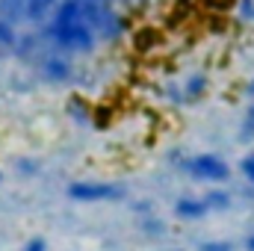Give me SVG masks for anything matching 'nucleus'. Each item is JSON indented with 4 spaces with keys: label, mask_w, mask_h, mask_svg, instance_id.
Returning <instances> with one entry per match:
<instances>
[{
    "label": "nucleus",
    "mask_w": 254,
    "mask_h": 251,
    "mask_svg": "<svg viewBox=\"0 0 254 251\" xmlns=\"http://www.w3.org/2000/svg\"><path fill=\"white\" fill-rule=\"evenodd\" d=\"M48 33L57 48L71 54H86L95 48V27L86 15L83 0H60L57 9L51 12Z\"/></svg>",
    "instance_id": "nucleus-1"
},
{
    "label": "nucleus",
    "mask_w": 254,
    "mask_h": 251,
    "mask_svg": "<svg viewBox=\"0 0 254 251\" xmlns=\"http://www.w3.org/2000/svg\"><path fill=\"white\" fill-rule=\"evenodd\" d=\"M65 195L71 201H80V204H104V201L122 198L125 189L116 184H104V181H74V184H68Z\"/></svg>",
    "instance_id": "nucleus-2"
},
{
    "label": "nucleus",
    "mask_w": 254,
    "mask_h": 251,
    "mask_svg": "<svg viewBox=\"0 0 254 251\" xmlns=\"http://www.w3.org/2000/svg\"><path fill=\"white\" fill-rule=\"evenodd\" d=\"M184 169L195 181H204V184H225L231 178V166L216 154H195L184 163Z\"/></svg>",
    "instance_id": "nucleus-3"
},
{
    "label": "nucleus",
    "mask_w": 254,
    "mask_h": 251,
    "mask_svg": "<svg viewBox=\"0 0 254 251\" xmlns=\"http://www.w3.org/2000/svg\"><path fill=\"white\" fill-rule=\"evenodd\" d=\"M42 74H45V80H51V83H65V80L71 77V63H68L65 57H48V60L42 63Z\"/></svg>",
    "instance_id": "nucleus-4"
},
{
    "label": "nucleus",
    "mask_w": 254,
    "mask_h": 251,
    "mask_svg": "<svg viewBox=\"0 0 254 251\" xmlns=\"http://www.w3.org/2000/svg\"><path fill=\"white\" fill-rule=\"evenodd\" d=\"M207 213H210V207H207L204 198H181L178 201V216L181 219H201Z\"/></svg>",
    "instance_id": "nucleus-5"
},
{
    "label": "nucleus",
    "mask_w": 254,
    "mask_h": 251,
    "mask_svg": "<svg viewBox=\"0 0 254 251\" xmlns=\"http://www.w3.org/2000/svg\"><path fill=\"white\" fill-rule=\"evenodd\" d=\"M54 6H57V0H24V18L42 21L45 15H51Z\"/></svg>",
    "instance_id": "nucleus-6"
},
{
    "label": "nucleus",
    "mask_w": 254,
    "mask_h": 251,
    "mask_svg": "<svg viewBox=\"0 0 254 251\" xmlns=\"http://www.w3.org/2000/svg\"><path fill=\"white\" fill-rule=\"evenodd\" d=\"M15 39H18V36H15V24H9V21L0 18V48L9 51V48L15 45Z\"/></svg>",
    "instance_id": "nucleus-7"
},
{
    "label": "nucleus",
    "mask_w": 254,
    "mask_h": 251,
    "mask_svg": "<svg viewBox=\"0 0 254 251\" xmlns=\"http://www.w3.org/2000/svg\"><path fill=\"white\" fill-rule=\"evenodd\" d=\"M240 130H243V139H254V104L246 110V116H243V125H240Z\"/></svg>",
    "instance_id": "nucleus-8"
},
{
    "label": "nucleus",
    "mask_w": 254,
    "mask_h": 251,
    "mask_svg": "<svg viewBox=\"0 0 254 251\" xmlns=\"http://www.w3.org/2000/svg\"><path fill=\"white\" fill-rule=\"evenodd\" d=\"M240 172L246 175V181H249V184H254V151L243 160V163H240Z\"/></svg>",
    "instance_id": "nucleus-9"
},
{
    "label": "nucleus",
    "mask_w": 254,
    "mask_h": 251,
    "mask_svg": "<svg viewBox=\"0 0 254 251\" xmlns=\"http://www.w3.org/2000/svg\"><path fill=\"white\" fill-rule=\"evenodd\" d=\"M24 251H48V240L45 237H33L24 243Z\"/></svg>",
    "instance_id": "nucleus-10"
},
{
    "label": "nucleus",
    "mask_w": 254,
    "mask_h": 251,
    "mask_svg": "<svg viewBox=\"0 0 254 251\" xmlns=\"http://www.w3.org/2000/svg\"><path fill=\"white\" fill-rule=\"evenodd\" d=\"M201 251H234V243H207Z\"/></svg>",
    "instance_id": "nucleus-11"
},
{
    "label": "nucleus",
    "mask_w": 254,
    "mask_h": 251,
    "mask_svg": "<svg viewBox=\"0 0 254 251\" xmlns=\"http://www.w3.org/2000/svg\"><path fill=\"white\" fill-rule=\"evenodd\" d=\"M18 172H21V175H36V172H39V166H36V163H30V160H21V163H18Z\"/></svg>",
    "instance_id": "nucleus-12"
},
{
    "label": "nucleus",
    "mask_w": 254,
    "mask_h": 251,
    "mask_svg": "<svg viewBox=\"0 0 254 251\" xmlns=\"http://www.w3.org/2000/svg\"><path fill=\"white\" fill-rule=\"evenodd\" d=\"M246 249H249V251H254V237H249V240H246Z\"/></svg>",
    "instance_id": "nucleus-13"
},
{
    "label": "nucleus",
    "mask_w": 254,
    "mask_h": 251,
    "mask_svg": "<svg viewBox=\"0 0 254 251\" xmlns=\"http://www.w3.org/2000/svg\"><path fill=\"white\" fill-rule=\"evenodd\" d=\"M0 184H3V169H0Z\"/></svg>",
    "instance_id": "nucleus-14"
}]
</instances>
